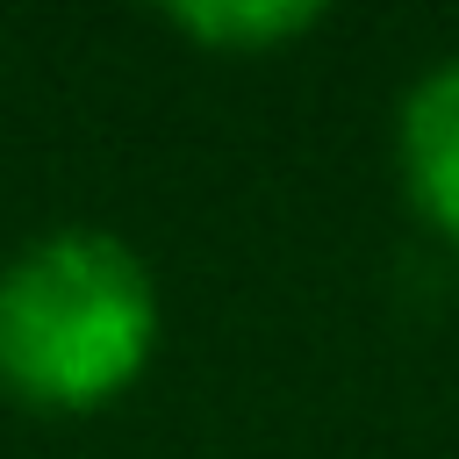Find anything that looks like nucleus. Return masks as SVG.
I'll use <instances>...</instances> for the list:
<instances>
[{
  "label": "nucleus",
  "mask_w": 459,
  "mask_h": 459,
  "mask_svg": "<svg viewBox=\"0 0 459 459\" xmlns=\"http://www.w3.org/2000/svg\"><path fill=\"white\" fill-rule=\"evenodd\" d=\"M158 344V294L108 230H57L0 273V380L36 409L115 402Z\"/></svg>",
  "instance_id": "1"
},
{
  "label": "nucleus",
  "mask_w": 459,
  "mask_h": 459,
  "mask_svg": "<svg viewBox=\"0 0 459 459\" xmlns=\"http://www.w3.org/2000/svg\"><path fill=\"white\" fill-rule=\"evenodd\" d=\"M402 179H409L416 215L459 237V57L416 79L402 108Z\"/></svg>",
  "instance_id": "2"
},
{
  "label": "nucleus",
  "mask_w": 459,
  "mask_h": 459,
  "mask_svg": "<svg viewBox=\"0 0 459 459\" xmlns=\"http://www.w3.org/2000/svg\"><path fill=\"white\" fill-rule=\"evenodd\" d=\"M323 7L308 0H194V7H172L165 22L201 36L208 50H230V57H251V50H273V43H294L301 29H316Z\"/></svg>",
  "instance_id": "3"
}]
</instances>
